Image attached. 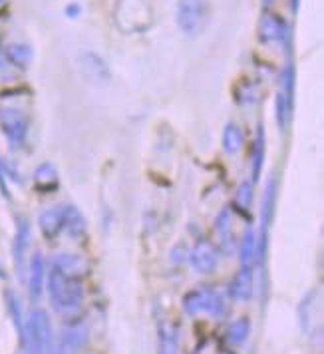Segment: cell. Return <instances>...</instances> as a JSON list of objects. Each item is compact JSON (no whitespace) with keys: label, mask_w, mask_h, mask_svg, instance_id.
<instances>
[{"label":"cell","mask_w":324,"mask_h":354,"mask_svg":"<svg viewBox=\"0 0 324 354\" xmlns=\"http://www.w3.org/2000/svg\"><path fill=\"white\" fill-rule=\"evenodd\" d=\"M46 287L52 308L58 315L74 317L78 315L84 303V289H82L80 279L68 277L56 267H50V273L46 274Z\"/></svg>","instance_id":"obj_1"},{"label":"cell","mask_w":324,"mask_h":354,"mask_svg":"<svg viewBox=\"0 0 324 354\" xmlns=\"http://www.w3.org/2000/svg\"><path fill=\"white\" fill-rule=\"evenodd\" d=\"M22 344L28 354H48L54 348V330L46 310L34 308L24 321Z\"/></svg>","instance_id":"obj_2"},{"label":"cell","mask_w":324,"mask_h":354,"mask_svg":"<svg viewBox=\"0 0 324 354\" xmlns=\"http://www.w3.org/2000/svg\"><path fill=\"white\" fill-rule=\"evenodd\" d=\"M183 310L187 315H199V313H207L215 319H223L229 313L227 295L219 289H203L191 290L185 299H183Z\"/></svg>","instance_id":"obj_3"},{"label":"cell","mask_w":324,"mask_h":354,"mask_svg":"<svg viewBox=\"0 0 324 354\" xmlns=\"http://www.w3.org/2000/svg\"><path fill=\"white\" fill-rule=\"evenodd\" d=\"M0 128L6 140L15 147H22L28 136V120L26 115L17 108H0Z\"/></svg>","instance_id":"obj_4"},{"label":"cell","mask_w":324,"mask_h":354,"mask_svg":"<svg viewBox=\"0 0 324 354\" xmlns=\"http://www.w3.org/2000/svg\"><path fill=\"white\" fill-rule=\"evenodd\" d=\"M179 24L185 32L195 34L207 18V4L205 0H181L179 2Z\"/></svg>","instance_id":"obj_5"},{"label":"cell","mask_w":324,"mask_h":354,"mask_svg":"<svg viewBox=\"0 0 324 354\" xmlns=\"http://www.w3.org/2000/svg\"><path fill=\"white\" fill-rule=\"evenodd\" d=\"M28 245H30V223H28L26 217H18L15 243H12V257H15V267H17L20 279H24V271H26Z\"/></svg>","instance_id":"obj_6"},{"label":"cell","mask_w":324,"mask_h":354,"mask_svg":"<svg viewBox=\"0 0 324 354\" xmlns=\"http://www.w3.org/2000/svg\"><path fill=\"white\" fill-rule=\"evenodd\" d=\"M46 263L42 253H34L30 263H28V292L30 299L38 301L46 287Z\"/></svg>","instance_id":"obj_7"},{"label":"cell","mask_w":324,"mask_h":354,"mask_svg":"<svg viewBox=\"0 0 324 354\" xmlns=\"http://www.w3.org/2000/svg\"><path fill=\"white\" fill-rule=\"evenodd\" d=\"M88 338H90L88 326L82 324V322H76V324H70V326H66L64 330H62V338H60L58 346L66 354H76L88 344Z\"/></svg>","instance_id":"obj_8"},{"label":"cell","mask_w":324,"mask_h":354,"mask_svg":"<svg viewBox=\"0 0 324 354\" xmlns=\"http://www.w3.org/2000/svg\"><path fill=\"white\" fill-rule=\"evenodd\" d=\"M229 295L235 301H251L255 295V274L253 267H241V271L235 274V279L231 281Z\"/></svg>","instance_id":"obj_9"},{"label":"cell","mask_w":324,"mask_h":354,"mask_svg":"<svg viewBox=\"0 0 324 354\" xmlns=\"http://www.w3.org/2000/svg\"><path fill=\"white\" fill-rule=\"evenodd\" d=\"M191 265L197 273L209 274L217 269V251L211 247L209 243L197 245L191 253Z\"/></svg>","instance_id":"obj_10"},{"label":"cell","mask_w":324,"mask_h":354,"mask_svg":"<svg viewBox=\"0 0 324 354\" xmlns=\"http://www.w3.org/2000/svg\"><path fill=\"white\" fill-rule=\"evenodd\" d=\"M64 211L66 207H50V209H46L40 217H38L40 231H42L48 239L56 237V235L64 229Z\"/></svg>","instance_id":"obj_11"},{"label":"cell","mask_w":324,"mask_h":354,"mask_svg":"<svg viewBox=\"0 0 324 354\" xmlns=\"http://www.w3.org/2000/svg\"><path fill=\"white\" fill-rule=\"evenodd\" d=\"M52 267H56L58 271H62L68 277H74V279H80L82 274L88 273V263L78 255H70V253L56 255L52 261Z\"/></svg>","instance_id":"obj_12"},{"label":"cell","mask_w":324,"mask_h":354,"mask_svg":"<svg viewBox=\"0 0 324 354\" xmlns=\"http://www.w3.org/2000/svg\"><path fill=\"white\" fill-rule=\"evenodd\" d=\"M34 183L40 192H52L58 187V171L54 169L52 163H42L34 171Z\"/></svg>","instance_id":"obj_13"},{"label":"cell","mask_w":324,"mask_h":354,"mask_svg":"<svg viewBox=\"0 0 324 354\" xmlns=\"http://www.w3.org/2000/svg\"><path fill=\"white\" fill-rule=\"evenodd\" d=\"M275 201H276V179L273 177L267 185V192L263 197V213H260V227L263 233H267V229L271 225L273 213H275Z\"/></svg>","instance_id":"obj_14"},{"label":"cell","mask_w":324,"mask_h":354,"mask_svg":"<svg viewBox=\"0 0 324 354\" xmlns=\"http://www.w3.org/2000/svg\"><path fill=\"white\" fill-rule=\"evenodd\" d=\"M245 136L243 129L239 128L237 124H227V128L223 131V147L229 156H235L243 149Z\"/></svg>","instance_id":"obj_15"},{"label":"cell","mask_w":324,"mask_h":354,"mask_svg":"<svg viewBox=\"0 0 324 354\" xmlns=\"http://www.w3.org/2000/svg\"><path fill=\"white\" fill-rule=\"evenodd\" d=\"M251 335V321L249 319H237L235 322H231L227 328V342L231 346H241L245 344V340Z\"/></svg>","instance_id":"obj_16"},{"label":"cell","mask_w":324,"mask_h":354,"mask_svg":"<svg viewBox=\"0 0 324 354\" xmlns=\"http://www.w3.org/2000/svg\"><path fill=\"white\" fill-rule=\"evenodd\" d=\"M257 235H255V231L253 229H249L247 233H245L243 241H241V249H239V255H241V263H243V267H253V263H255V259H257Z\"/></svg>","instance_id":"obj_17"},{"label":"cell","mask_w":324,"mask_h":354,"mask_svg":"<svg viewBox=\"0 0 324 354\" xmlns=\"http://www.w3.org/2000/svg\"><path fill=\"white\" fill-rule=\"evenodd\" d=\"M64 229L72 237H82L86 233V221L76 207H66L64 211Z\"/></svg>","instance_id":"obj_18"},{"label":"cell","mask_w":324,"mask_h":354,"mask_svg":"<svg viewBox=\"0 0 324 354\" xmlns=\"http://www.w3.org/2000/svg\"><path fill=\"white\" fill-rule=\"evenodd\" d=\"M6 308H8V315L17 326L18 335L22 338V330H24V317H22V305H20V299L17 297L15 290H6Z\"/></svg>","instance_id":"obj_19"},{"label":"cell","mask_w":324,"mask_h":354,"mask_svg":"<svg viewBox=\"0 0 324 354\" xmlns=\"http://www.w3.org/2000/svg\"><path fill=\"white\" fill-rule=\"evenodd\" d=\"M217 235H219V239H221V245H223V249L225 251H231V213L227 209L223 211L219 217H217Z\"/></svg>","instance_id":"obj_20"},{"label":"cell","mask_w":324,"mask_h":354,"mask_svg":"<svg viewBox=\"0 0 324 354\" xmlns=\"http://www.w3.org/2000/svg\"><path fill=\"white\" fill-rule=\"evenodd\" d=\"M160 335H162V354L178 353V330L169 324L160 328Z\"/></svg>","instance_id":"obj_21"},{"label":"cell","mask_w":324,"mask_h":354,"mask_svg":"<svg viewBox=\"0 0 324 354\" xmlns=\"http://www.w3.org/2000/svg\"><path fill=\"white\" fill-rule=\"evenodd\" d=\"M263 160H265V138H263V131H259L255 140V147H253V181L259 179Z\"/></svg>","instance_id":"obj_22"},{"label":"cell","mask_w":324,"mask_h":354,"mask_svg":"<svg viewBox=\"0 0 324 354\" xmlns=\"http://www.w3.org/2000/svg\"><path fill=\"white\" fill-rule=\"evenodd\" d=\"M8 58H10L18 68H24V66L28 64V48L15 44V46L8 48Z\"/></svg>","instance_id":"obj_23"},{"label":"cell","mask_w":324,"mask_h":354,"mask_svg":"<svg viewBox=\"0 0 324 354\" xmlns=\"http://www.w3.org/2000/svg\"><path fill=\"white\" fill-rule=\"evenodd\" d=\"M251 185H249V181H245L243 185L239 187V195H237V203H241L243 207H251V199H253V195H251Z\"/></svg>","instance_id":"obj_24"},{"label":"cell","mask_w":324,"mask_h":354,"mask_svg":"<svg viewBox=\"0 0 324 354\" xmlns=\"http://www.w3.org/2000/svg\"><path fill=\"white\" fill-rule=\"evenodd\" d=\"M0 192L4 197H8V187H6V171H4V161L0 158Z\"/></svg>","instance_id":"obj_25"},{"label":"cell","mask_w":324,"mask_h":354,"mask_svg":"<svg viewBox=\"0 0 324 354\" xmlns=\"http://www.w3.org/2000/svg\"><path fill=\"white\" fill-rule=\"evenodd\" d=\"M48 354H66V353L62 351V348H60V346H56V344H54V348H52Z\"/></svg>","instance_id":"obj_26"}]
</instances>
